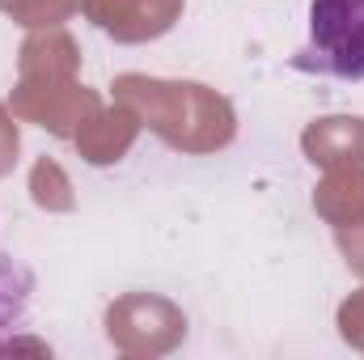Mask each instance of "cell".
I'll use <instances>...</instances> for the list:
<instances>
[{"instance_id":"7a4b0ae2","label":"cell","mask_w":364,"mask_h":360,"mask_svg":"<svg viewBox=\"0 0 364 360\" xmlns=\"http://www.w3.org/2000/svg\"><path fill=\"white\" fill-rule=\"evenodd\" d=\"M30 292H34V280L30 271L21 268L4 242H0V331H21L26 318H30Z\"/></svg>"},{"instance_id":"6da1fadb","label":"cell","mask_w":364,"mask_h":360,"mask_svg":"<svg viewBox=\"0 0 364 360\" xmlns=\"http://www.w3.org/2000/svg\"><path fill=\"white\" fill-rule=\"evenodd\" d=\"M292 68L331 81H364V0H309V34Z\"/></svg>"}]
</instances>
